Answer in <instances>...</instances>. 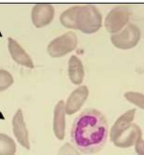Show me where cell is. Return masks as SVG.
<instances>
[{
	"label": "cell",
	"mask_w": 144,
	"mask_h": 155,
	"mask_svg": "<svg viewBox=\"0 0 144 155\" xmlns=\"http://www.w3.org/2000/svg\"><path fill=\"white\" fill-rule=\"evenodd\" d=\"M16 144L5 134H0V155H15Z\"/></svg>",
	"instance_id": "obj_14"
},
{
	"label": "cell",
	"mask_w": 144,
	"mask_h": 155,
	"mask_svg": "<svg viewBox=\"0 0 144 155\" xmlns=\"http://www.w3.org/2000/svg\"><path fill=\"white\" fill-rule=\"evenodd\" d=\"M12 130L14 133V136L18 142L23 146L25 149H30V143H29V137H28V131L26 129V125L25 124L24 115L22 109H18L12 119Z\"/></svg>",
	"instance_id": "obj_9"
},
{
	"label": "cell",
	"mask_w": 144,
	"mask_h": 155,
	"mask_svg": "<svg viewBox=\"0 0 144 155\" xmlns=\"http://www.w3.org/2000/svg\"><path fill=\"white\" fill-rule=\"evenodd\" d=\"M135 150L137 152V155H144V140L142 138V135L135 143Z\"/></svg>",
	"instance_id": "obj_18"
},
{
	"label": "cell",
	"mask_w": 144,
	"mask_h": 155,
	"mask_svg": "<svg viewBox=\"0 0 144 155\" xmlns=\"http://www.w3.org/2000/svg\"><path fill=\"white\" fill-rule=\"evenodd\" d=\"M109 135L108 121L96 109L88 108L76 118L71 128L70 137L73 145L85 154L101 150Z\"/></svg>",
	"instance_id": "obj_1"
},
{
	"label": "cell",
	"mask_w": 144,
	"mask_h": 155,
	"mask_svg": "<svg viewBox=\"0 0 144 155\" xmlns=\"http://www.w3.org/2000/svg\"><path fill=\"white\" fill-rule=\"evenodd\" d=\"M80 6H75L68 8L61 14L60 23L63 26L69 29H77L76 28V16L79 12Z\"/></svg>",
	"instance_id": "obj_13"
},
{
	"label": "cell",
	"mask_w": 144,
	"mask_h": 155,
	"mask_svg": "<svg viewBox=\"0 0 144 155\" xmlns=\"http://www.w3.org/2000/svg\"><path fill=\"white\" fill-rule=\"evenodd\" d=\"M131 14V10L127 6H118L112 8L105 19L107 31L113 35L121 32L128 25Z\"/></svg>",
	"instance_id": "obj_6"
},
{
	"label": "cell",
	"mask_w": 144,
	"mask_h": 155,
	"mask_svg": "<svg viewBox=\"0 0 144 155\" xmlns=\"http://www.w3.org/2000/svg\"><path fill=\"white\" fill-rule=\"evenodd\" d=\"M125 98L130 103L144 110V94L138 92H126L124 94Z\"/></svg>",
	"instance_id": "obj_15"
},
{
	"label": "cell",
	"mask_w": 144,
	"mask_h": 155,
	"mask_svg": "<svg viewBox=\"0 0 144 155\" xmlns=\"http://www.w3.org/2000/svg\"><path fill=\"white\" fill-rule=\"evenodd\" d=\"M140 38L141 32L139 28L133 24H128L121 32L112 35L110 41L117 49L130 50L138 45Z\"/></svg>",
	"instance_id": "obj_5"
},
{
	"label": "cell",
	"mask_w": 144,
	"mask_h": 155,
	"mask_svg": "<svg viewBox=\"0 0 144 155\" xmlns=\"http://www.w3.org/2000/svg\"><path fill=\"white\" fill-rule=\"evenodd\" d=\"M8 47L10 56L19 64L24 65L28 68H34V63H33L29 54L22 48L20 44L13 38H8Z\"/></svg>",
	"instance_id": "obj_10"
},
{
	"label": "cell",
	"mask_w": 144,
	"mask_h": 155,
	"mask_svg": "<svg viewBox=\"0 0 144 155\" xmlns=\"http://www.w3.org/2000/svg\"><path fill=\"white\" fill-rule=\"evenodd\" d=\"M102 26V15L92 5L80 6L76 16V28L84 34H94Z\"/></svg>",
	"instance_id": "obj_3"
},
{
	"label": "cell",
	"mask_w": 144,
	"mask_h": 155,
	"mask_svg": "<svg viewBox=\"0 0 144 155\" xmlns=\"http://www.w3.org/2000/svg\"><path fill=\"white\" fill-rule=\"evenodd\" d=\"M136 109L128 110L117 119L110 129V140L117 148L126 149L132 147L142 135L141 129L136 124H133Z\"/></svg>",
	"instance_id": "obj_2"
},
{
	"label": "cell",
	"mask_w": 144,
	"mask_h": 155,
	"mask_svg": "<svg viewBox=\"0 0 144 155\" xmlns=\"http://www.w3.org/2000/svg\"><path fill=\"white\" fill-rule=\"evenodd\" d=\"M58 155H82V154L78 151V150L76 148H74L71 144L65 143L59 150Z\"/></svg>",
	"instance_id": "obj_17"
},
{
	"label": "cell",
	"mask_w": 144,
	"mask_h": 155,
	"mask_svg": "<svg viewBox=\"0 0 144 155\" xmlns=\"http://www.w3.org/2000/svg\"><path fill=\"white\" fill-rule=\"evenodd\" d=\"M78 44V38L74 32H66L65 34L54 38L47 47L50 56L60 58L74 51Z\"/></svg>",
	"instance_id": "obj_4"
},
{
	"label": "cell",
	"mask_w": 144,
	"mask_h": 155,
	"mask_svg": "<svg viewBox=\"0 0 144 155\" xmlns=\"http://www.w3.org/2000/svg\"><path fill=\"white\" fill-rule=\"evenodd\" d=\"M53 133L54 136L59 140H63L65 137V102L60 100L54 107L53 112Z\"/></svg>",
	"instance_id": "obj_11"
},
{
	"label": "cell",
	"mask_w": 144,
	"mask_h": 155,
	"mask_svg": "<svg viewBox=\"0 0 144 155\" xmlns=\"http://www.w3.org/2000/svg\"><path fill=\"white\" fill-rule=\"evenodd\" d=\"M69 77L70 81L75 85L82 84L84 79L83 64L75 55H72L69 60Z\"/></svg>",
	"instance_id": "obj_12"
},
{
	"label": "cell",
	"mask_w": 144,
	"mask_h": 155,
	"mask_svg": "<svg viewBox=\"0 0 144 155\" xmlns=\"http://www.w3.org/2000/svg\"><path fill=\"white\" fill-rule=\"evenodd\" d=\"M14 82L13 77L8 71L0 69V92L6 91Z\"/></svg>",
	"instance_id": "obj_16"
},
{
	"label": "cell",
	"mask_w": 144,
	"mask_h": 155,
	"mask_svg": "<svg viewBox=\"0 0 144 155\" xmlns=\"http://www.w3.org/2000/svg\"><path fill=\"white\" fill-rule=\"evenodd\" d=\"M88 95H89V90L85 85L80 86L79 88L75 89L66 100L65 106V114L72 115L78 112L87 100Z\"/></svg>",
	"instance_id": "obj_8"
},
{
	"label": "cell",
	"mask_w": 144,
	"mask_h": 155,
	"mask_svg": "<svg viewBox=\"0 0 144 155\" xmlns=\"http://www.w3.org/2000/svg\"><path fill=\"white\" fill-rule=\"evenodd\" d=\"M53 17L54 8L50 4H37L32 8V23L37 28H41L50 25Z\"/></svg>",
	"instance_id": "obj_7"
}]
</instances>
